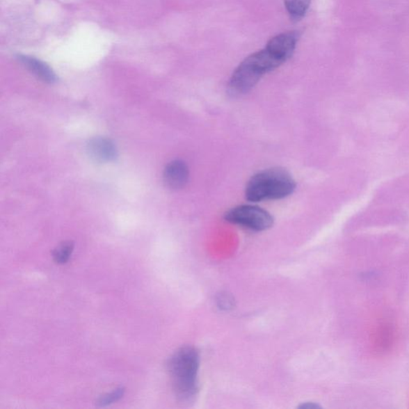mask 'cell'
Instances as JSON below:
<instances>
[{
	"label": "cell",
	"instance_id": "obj_4",
	"mask_svg": "<svg viewBox=\"0 0 409 409\" xmlns=\"http://www.w3.org/2000/svg\"><path fill=\"white\" fill-rule=\"evenodd\" d=\"M262 75L245 61L235 70L228 84L231 96L239 97L250 93L259 82Z\"/></svg>",
	"mask_w": 409,
	"mask_h": 409
},
{
	"label": "cell",
	"instance_id": "obj_3",
	"mask_svg": "<svg viewBox=\"0 0 409 409\" xmlns=\"http://www.w3.org/2000/svg\"><path fill=\"white\" fill-rule=\"evenodd\" d=\"M227 222L255 231H265L273 227L274 219L266 209L251 205H241L225 214Z\"/></svg>",
	"mask_w": 409,
	"mask_h": 409
},
{
	"label": "cell",
	"instance_id": "obj_10",
	"mask_svg": "<svg viewBox=\"0 0 409 409\" xmlns=\"http://www.w3.org/2000/svg\"><path fill=\"white\" fill-rule=\"evenodd\" d=\"M285 8L292 20H300L310 6L311 0H284Z\"/></svg>",
	"mask_w": 409,
	"mask_h": 409
},
{
	"label": "cell",
	"instance_id": "obj_14",
	"mask_svg": "<svg viewBox=\"0 0 409 409\" xmlns=\"http://www.w3.org/2000/svg\"><path fill=\"white\" fill-rule=\"evenodd\" d=\"M299 408L301 409H316L320 408V406L313 402H307L301 403Z\"/></svg>",
	"mask_w": 409,
	"mask_h": 409
},
{
	"label": "cell",
	"instance_id": "obj_6",
	"mask_svg": "<svg viewBox=\"0 0 409 409\" xmlns=\"http://www.w3.org/2000/svg\"><path fill=\"white\" fill-rule=\"evenodd\" d=\"M189 168L182 160L170 161L163 172V180L166 186L171 190H181L184 188L189 181Z\"/></svg>",
	"mask_w": 409,
	"mask_h": 409
},
{
	"label": "cell",
	"instance_id": "obj_5",
	"mask_svg": "<svg viewBox=\"0 0 409 409\" xmlns=\"http://www.w3.org/2000/svg\"><path fill=\"white\" fill-rule=\"evenodd\" d=\"M299 37L297 31L280 34L268 41L266 49L285 63L292 56Z\"/></svg>",
	"mask_w": 409,
	"mask_h": 409
},
{
	"label": "cell",
	"instance_id": "obj_13",
	"mask_svg": "<svg viewBox=\"0 0 409 409\" xmlns=\"http://www.w3.org/2000/svg\"><path fill=\"white\" fill-rule=\"evenodd\" d=\"M219 308L225 310L232 308L234 305V299L229 294H220L218 299Z\"/></svg>",
	"mask_w": 409,
	"mask_h": 409
},
{
	"label": "cell",
	"instance_id": "obj_1",
	"mask_svg": "<svg viewBox=\"0 0 409 409\" xmlns=\"http://www.w3.org/2000/svg\"><path fill=\"white\" fill-rule=\"evenodd\" d=\"M296 182L287 170L271 168L257 172L246 187V198L252 202L279 200L291 195Z\"/></svg>",
	"mask_w": 409,
	"mask_h": 409
},
{
	"label": "cell",
	"instance_id": "obj_2",
	"mask_svg": "<svg viewBox=\"0 0 409 409\" xmlns=\"http://www.w3.org/2000/svg\"><path fill=\"white\" fill-rule=\"evenodd\" d=\"M200 357L195 348L183 347L168 362V370L177 397L190 401L197 394Z\"/></svg>",
	"mask_w": 409,
	"mask_h": 409
},
{
	"label": "cell",
	"instance_id": "obj_11",
	"mask_svg": "<svg viewBox=\"0 0 409 409\" xmlns=\"http://www.w3.org/2000/svg\"><path fill=\"white\" fill-rule=\"evenodd\" d=\"M74 242L71 241H67L62 242L61 245H58L52 252L54 261H55L59 265H63L67 263L74 250Z\"/></svg>",
	"mask_w": 409,
	"mask_h": 409
},
{
	"label": "cell",
	"instance_id": "obj_7",
	"mask_svg": "<svg viewBox=\"0 0 409 409\" xmlns=\"http://www.w3.org/2000/svg\"><path fill=\"white\" fill-rule=\"evenodd\" d=\"M87 150L90 159L100 163H111L118 158L116 146L109 138L96 137L90 139Z\"/></svg>",
	"mask_w": 409,
	"mask_h": 409
},
{
	"label": "cell",
	"instance_id": "obj_8",
	"mask_svg": "<svg viewBox=\"0 0 409 409\" xmlns=\"http://www.w3.org/2000/svg\"><path fill=\"white\" fill-rule=\"evenodd\" d=\"M245 61L254 67L262 75L273 71L281 66L284 62L273 55L266 48L260 51L252 54Z\"/></svg>",
	"mask_w": 409,
	"mask_h": 409
},
{
	"label": "cell",
	"instance_id": "obj_12",
	"mask_svg": "<svg viewBox=\"0 0 409 409\" xmlns=\"http://www.w3.org/2000/svg\"><path fill=\"white\" fill-rule=\"evenodd\" d=\"M125 389L120 387V389H118L114 392H112L110 394L102 396L98 401V405L101 407L111 405V403L113 402H116L117 401L121 399L122 396L125 395Z\"/></svg>",
	"mask_w": 409,
	"mask_h": 409
},
{
	"label": "cell",
	"instance_id": "obj_9",
	"mask_svg": "<svg viewBox=\"0 0 409 409\" xmlns=\"http://www.w3.org/2000/svg\"><path fill=\"white\" fill-rule=\"evenodd\" d=\"M18 61L29 70L30 72L35 75L42 82L52 84L57 81V77L53 70L47 63L35 57L19 55Z\"/></svg>",
	"mask_w": 409,
	"mask_h": 409
}]
</instances>
